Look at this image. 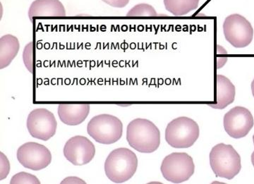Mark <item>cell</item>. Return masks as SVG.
<instances>
[{
  "mask_svg": "<svg viewBox=\"0 0 254 184\" xmlns=\"http://www.w3.org/2000/svg\"><path fill=\"white\" fill-rule=\"evenodd\" d=\"M222 28L225 39L235 48H246L253 41L254 28L242 15L234 14L227 16Z\"/></svg>",
  "mask_w": 254,
  "mask_h": 184,
  "instance_id": "7",
  "label": "cell"
},
{
  "mask_svg": "<svg viewBox=\"0 0 254 184\" xmlns=\"http://www.w3.org/2000/svg\"><path fill=\"white\" fill-rule=\"evenodd\" d=\"M33 43H28L23 53V60L28 71L33 72Z\"/></svg>",
  "mask_w": 254,
  "mask_h": 184,
  "instance_id": "19",
  "label": "cell"
},
{
  "mask_svg": "<svg viewBox=\"0 0 254 184\" xmlns=\"http://www.w3.org/2000/svg\"><path fill=\"white\" fill-rule=\"evenodd\" d=\"M127 16H157L156 11L153 6L148 4H137L133 6V8L127 14Z\"/></svg>",
  "mask_w": 254,
  "mask_h": 184,
  "instance_id": "17",
  "label": "cell"
},
{
  "mask_svg": "<svg viewBox=\"0 0 254 184\" xmlns=\"http://www.w3.org/2000/svg\"><path fill=\"white\" fill-rule=\"evenodd\" d=\"M252 165H253V166L254 167V151L253 152V153H252Z\"/></svg>",
  "mask_w": 254,
  "mask_h": 184,
  "instance_id": "24",
  "label": "cell"
},
{
  "mask_svg": "<svg viewBox=\"0 0 254 184\" xmlns=\"http://www.w3.org/2000/svg\"><path fill=\"white\" fill-rule=\"evenodd\" d=\"M20 49L19 41L16 37L7 34L0 39V68H6L12 62Z\"/></svg>",
  "mask_w": 254,
  "mask_h": 184,
  "instance_id": "15",
  "label": "cell"
},
{
  "mask_svg": "<svg viewBox=\"0 0 254 184\" xmlns=\"http://www.w3.org/2000/svg\"><path fill=\"white\" fill-rule=\"evenodd\" d=\"M1 176L0 180H3L9 175L10 165L7 157L5 156L4 154L1 153Z\"/></svg>",
  "mask_w": 254,
  "mask_h": 184,
  "instance_id": "20",
  "label": "cell"
},
{
  "mask_svg": "<svg viewBox=\"0 0 254 184\" xmlns=\"http://www.w3.org/2000/svg\"><path fill=\"white\" fill-rule=\"evenodd\" d=\"M64 155L75 166H82L92 161L95 155V147L88 138L76 135L68 139L64 148Z\"/></svg>",
  "mask_w": 254,
  "mask_h": 184,
  "instance_id": "11",
  "label": "cell"
},
{
  "mask_svg": "<svg viewBox=\"0 0 254 184\" xmlns=\"http://www.w3.org/2000/svg\"><path fill=\"white\" fill-rule=\"evenodd\" d=\"M223 124L225 131L232 138L236 139L244 138L253 128V115L248 109L235 107L225 114Z\"/></svg>",
  "mask_w": 254,
  "mask_h": 184,
  "instance_id": "10",
  "label": "cell"
},
{
  "mask_svg": "<svg viewBox=\"0 0 254 184\" xmlns=\"http://www.w3.org/2000/svg\"><path fill=\"white\" fill-rule=\"evenodd\" d=\"M235 86L229 78L222 75L216 76V99L215 103L208 104L213 109L223 110L233 103L235 99Z\"/></svg>",
  "mask_w": 254,
  "mask_h": 184,
  "instance_id": "14",
  "label": "cell"
},
{
  "mask_svg": "<svg viewBox=\"0 0 254 184\" xmlns=\"http://www.w3.org/2000/svg\"><path fill=\"white\" fill-rule=\"evenodd\" d=\"M127 140L136 151L152 153L160 147V130L149 120L136 119L127 126Z\"/></svg>",
  "mask_w": 254,
  "mask_h": 184,
  "instance_id": "1",
  "label": "cell"
},
{
  "mask_svg": "<svg viewBox=\"0 0 254 184\" xmlns=\"http://www.w3.org/2000/svg\"><path fill=\"white\" fill-rule=\"evenodd\" d=\"M253 141H254V136H253Z\"/></svg>",
  "mask_w": 254,
  "mask_h": 184,
  "instance_id": "25",
  "label": "cell"
},
{
  "mask_svg": "<svg viewBox=\"0 0 254 184\" xmlns=\"http://www.w3.org/2000/svg\"><path fill=\"white\" fill-rule=\"evenodd\" d=\"M102 1L113 7L123 8L128 4L130 0H102Z\"/></svg>",
  "mask_w": 254,
  "mask_h": 184,
  "instance_id": "21",
  "label": "cell"
},
{
  "mask_svg": "<svg viewBox=\"0 0 254 184\" xmlns=\"http://www.w3.org/2000/svg\"><path fill=\"white\" fill-rule=\"evenodd\" d=\"M61 184H86V182H83L81 179L78 177H68L65 179L61 182Z\"/></svg>",
  "mask_w": 254,
  "mask_h": 184,
  "instance_id": "22",
  "label": "cell"
},
{
  "mask_svg": "<svg viewBox=\"0 0 254 184\" xmlns=\"http://www.w3.org/2000/svg\"><path fill=\"white\" fill-rule=\"evenodd\" d=\"M252 94H253V96L254 98V79L253 80V81H252Z\"/></svg>",
  "mask_w": 254,
  "mask_h": 184,
  "instance_id": "23",
  "label": "cell"
},
{
  "mask_svg": "<svg viewBox=\"0 0 254 184\" xmlns=\"http://www.w3.org/2000/svg\"><path fill=\"white\" fill-rule=\"evenodd\" d=\"M90 105L88 104H60L58 115L60 120L68 126H77L88 116Z\"/></svg>",
  "mask_w": 254,
  "mask_h": 184,
  "instance_id": "12",
  "label": "cell"
},
{
  "mask_svg": "<svg viewBox=\"0 0 254 184\" xmlns=\"http://www.w3.org/2000/svg\"><path fill=\"white\" fill-rule=\"evenodd\" d=\"M28 132L33 138L47 141L54 136L58 128L55 115L45 108H38L28 115Z\"/></svg>",
  "mask_w": 254,
  "mask_h": 184,
  "instance_id": "8",
  "label": "cell"
},
{
  "mask_svg": "<svg viewBox=\"0 0 254 184\" xmlns=\"http://www.w3.org/2000/svg\"><path fill=\"white\" fill-rule=\"evenodd\" d=\"M198 123L187 117H178L170 122L165 130L167 143L175 148L191 147L199 137Z\"/></svg>",
  "mask_w": 254,
  "mask_h": 184,
  "instance_id": "4",
  "label": "cell"
},
{
  "mask_svg": "<svg viewBox=\"0 0 254 184\" xmlns=\"http://www.w3.org/2000/svg\"><path fill=\"white\" fill-rule=\"evenodd\" d=\"M88 135L98 143L110 145L118 142L123 136V122L113 115H97L88 122Z\"/></svg>",
  "mask_w": 254,
  "mask_h": 184,
  "instance_id": "5",
  "label": "cell"
},
{
  "mask_svg": "<svg viewBox=\"0 0 254 184\" xmlns=\"http://www.w3.org/2000/svg\"><path fill=\"white\" fill-rule=\"evenodd\" d=\"M200 0H164L165 9L174 16H182L198 8Z\"/></svg>",
  "mask_w": 254,
  "mask_h": 184,
  "instance_id": "16",
  "label": "cell"
},
{
  "mask_svg": "<svg viewBox=\"0 0 254 184\" xmlns=\"http://www.w3.org/2000/svg\"><path fill=\"white\" fill-rule=\"evenodd\" d=\"M18 161L25 168L39 171L49 166L52 162V154L45 145L28 142L18 149Z\"/></svg>",
  "mask_w": 254,
  "mask_h": 184,
  "instance_id": "9",
  "label": "cell"
},
{
  "mask_svg": "<svg viewBox=\"0 0 254 184\" xmlns=\"http://www.w3.org/2000/svg\"><path fill=\"white\" fill-rule=\"evenodd\" d=\"M137 167L136 154L126 148L113 150L105 162V175L115 184H123L129 180L136 173Z\"/></svg>",
  "mask_w": 254,
  "mask_h": 184,
  "instance_id": "2",
  "label": "cell"
},
{
  "mask_svg": "<svg viewBox=\"0 0 254 184\" xmlns=\"http://www.w3.org/2000/svg\"><path fill=\"white\" fill-rule=\"evenodd\" d=\"M210 165L217 177L231 180L242 170L241 157L231 145L220 143L210 153Z\"/></svg>",
  "mask_w": 254,
  "mask_h": 184,
  "instance_id": "3",
  "label": "cell"
},
{
  "mask_svg": "<svg viewBox=\"0 0 254 184\" xmlns=\"http://www.w3.org/2000/svg\"><path fill=\"white\" fill-rule=\"evenodd\" d=\"M164 178L173 184H182L194 173L193 158L186 153H173L164 158L160 167Z\"/></svg>",
  "mask_w": 254,
  "mask_h": 184,
  "instance_id": "6",
  "label": "cell"
},
{
  "mask_svg": "<svg viewBox=\"0 0 254 184\" xmlns=\"http://www.w3.org/2000/svg\"><path fill=\"white\" fill-rule=\"evenodd\" d=\"M11 184H40L41 182L34 175L27 172H19L11 178Z\"/></svg>",
  "mask_w": 254,
  "mask_h": 184,
  "instance_id": "18",
  "label": "cell"
},
{
  "mask_svg": "<svg viewBox=\"0 0 254 184\" xmlns=\"http://www.w3.org/2000/svg\"><path fill=\"white\" fill-rule=\"evenodd\" d=\"M66 16V10L60 0H36L32 3L28 16L33 17H62Z\"/></svg>",
  "mask_w": 254,
  "mask_h": 184,
  "instance_id": "13",
  "label": "cell"
}]
</instances>
